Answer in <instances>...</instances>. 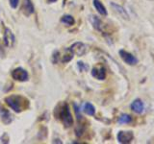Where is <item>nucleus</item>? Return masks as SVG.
Returning a JSON list of instances; mask_svg holds the SVG:
<instances>
[{"label": "nucleus", "mask_w": 154, "mask_h": 144, "mask_svg": "<svg viewBox=\"0 0 154 144\" xmlns=\"http://www.w3.org/2000/svg\"><path fill=\"white\" fill-rule=\"evenodd\" d=\"M6 102L16 112H20L29 107V101L22 96L19 95H11L5 98Z\"/></svg>", "instance_id": "1"}, {"label": "nucleus", "mask_w": 154, "mask_h": 144, "mask_svg": "<svg viewBox=\"0 0 154 144\" xmlns=\"http://www.w3.org/2000/svg\"><path fill=\"white\" fill-rule=\"evenodd\" d=\"M60 119L62 120V122L64 123L65 127H70L72 124H73V118H72V115L70 113V110L69 108V105L67 104H63L62 108L60 110Z\"/></svg>", "instance_id": "2"}, {"label": "nucleus", "mask_w": 154, "mask_h": 144, "mask_svg": "<svg viewBox=\"0 0 154 144\" xmlns=\"http://www.w3.org/2000/svg\"><path fill=\"white\" fill-rule=\"evenodd\" d=\"M119 54L120 58H122V60L126 64H128V65H136L138 64V62H139L138 59L133 54H131V53H129L127 51L122 49V50H119Z\"/></svg>", "instance_id": "3"}, {"label": "nucleus", "mask_w": 154, "mask_h": 144, "mask_svg": "<svg viewBox=\"0 0 154 144\" xmlns=\"http://www.w3.org/2000/svg\"><path fill=\"white\" fill-rule=\"evenodd\" d=\"M118 141L122 144H128L131 143L134 139V134L131 131H120L119 132L118 136Z\"/></svg>", "instance_id": "4"}, {"label": "nucleus", "mask_w": 154, "mask_h": 144, "mask_svg": "<svg viewBox=\"0 0 154 144\" xmlns=\"http://www.w3.org/2000/svg\"><path fill=\"white\" fill-rule=\"evenodd\" d=\"M71 51L73 52V54L77 55V56H84L87 51H88V47H87L86 44L82 42H75L74 44H72L71 47H70Z\"/></svg>", "instance_id": "5"}, {"label": "nucleus", "mask_w": 154, "mask_h": 144, "mask_svg": "<svg viewBox=\"0 0 154 144\" xmlns=\"http://www.w3.org/2000/svg\"><path fill=\"white\" fill-rule=\"evenodd\" d=\"M12 77L17 81H20V82H25L28 80L29 75L27 73L26 70H24L23 68H16L13 72H12Z\"/></svg>", "instance_id": "6"}, {"label": "nucleus", "mask_w": 154, "mask_h": 144, "mask_svg": "<svg viewBox=\"0 0 154 144\" xmlns=\"http://www.w3.org/2000/svg\"><path fill=\"white\" fill-rule=\"evenodd\" d=\"M130 109L137 114H142L144 112V104L141 99H135L130 105Z\"/></svg>", "instance_id": "7"}, {"label": "nucleus", "mask_w": 154, "mask_h": 144, "mask_svg": "<svg viewBox=\"0 0 154 144\" xmlns=\"http://www.w3.org/2000/svg\"><path fill=\"white\" fill-rule=\"evenodd\" d=\"M91 23H93L94 27L96 29V30L101 32V33H103V34L106 33V28H107V25H106L101 19H99L97 16H93L91 17Z\"/></svg>", "instance_id": "8"}, {"label": "nucleus", "mask_w": 154, "mask_h": 144, "mask_svg": "<svg viewBox=\"0 0 154 144\" xmlns=\"http://www.w3.org/2000/svg\"><path fill=\"white\" fill-rule=\"evenodd\" d=\"M91 75L97 80H104L106 78V69L103 65H97L91 70Z\"/></svg>", "instance_id": "9"}, {"label": "nucleus", "mask_w": 154, "mask_h": 144, "mask_svg": "<svg viewBox=\"0 0 154 144\" xmlns=\"http://www.w3.org/2000/svg\"><path fill=\"white\" fill-rule=\"evenodd\" d=\"M110 5H111V7L114 9V11L118 14H119V16H122L123 19H125V20H129V19H130L129 18V14H128L126 10H125L122 6H120V5H119L117 3H114V2H112Z\"/></svg>", "instance_id": "10"}, {"label": "nucleus", "mask_w": 154, "mask_h": 144, "mask_svg": "<svg viewBox=\"0 0 154 144\" xmlns=\"http://www.w3.org/2000/svg\"><path fill=\"white\" fill-rule=\"evenodd\" d=\"M14 40H16V38H14V34L12 33V31L10 30L9 28H6L4 31V43H5V45L8 46V47H12L14 44Z\"/></svg>", "instance_id": "11"}, {"label": "nucleus", "mask_w": 154, "mask_h": 144, "mask_svg": "<svg viewBox=\"0 0 154 144\" xmlns=\"http://www.w3.org/2000/svg\"><path fill=\"white\" fill-rule=\"evenodd\" d=\"M21 11L25 16H30V14L35 12L34 5L32 4L31 0H23L21 5Z\"/></svg>", "instance_id": "12"}, {"label": "nucleus", "mask_w": 154, "mask_h": 144, "mask_svg": "<svg viewBox=\"0 0 154 144\" xmlns=\"http://www.w3.org/2000/svg\"><path fill=\"white\" fill-rule=\"evenodd\" d=\"M0 117H1V120L3 121V123L7 124V125L13 121L12 114L10 113L8 110L4 109L2 106H0Z\"/></svg>", "instance_id": "13"}, {"label": "nucleus", "mask_w": 154, "mask_h": 144, "mask_svg": "<svg viewBox=\"0 0 154 144\" xmlns=\"http://www.w3.org/2000/svg\"><path fill=\"white\" fill-rule=\"evenodd\" d=\"M94 6L95 8V10L97 11L101 16H106L108 14L107 13V10H106L105 6L100 2V0H94Z\"/></svg>", "instance_id": "14"}, {"label": "nucleus", "mask_w": 154, "mask_h": 144, "mask_svg": "<svg viewBox=\"0 0 154 144\" xmlns=\"http://www.w3.org/2000/svg\"><path fill=\"white\" fill-rule=\"evenodd\" d=\"M132 116L131 115H129L127 113H123L119 117L118 119V123L120 124V125H124V124H130L132 122Z\"/></svg>", "instance_id": "15"}, {"label": "nucleus", "mask_w": 154, "mask_h": 144, "mask_svg": "<svg viewBox=\"0 0 154 144\" xmlns=\"http://www.w3.org/2000/svg\"><path fill=\"white\" fill-rule=\"evenodd\" d=\"M84 112L85 113H87L88 115H91V116H93L95 113V108L93 104L91 103H86L85 106H84Z\"/></svg>", "instance_id": "16"}, {"label": "nucleus", "mask_w": 154, "mask_h": 144, "mask_svg": "<svg viewBox=\"0 0 154 144\" xmlns=\"http://www.w3.org/2000/svg\"><path fill=\"white\" fill-rule=\"evenodd\" d=\"M66 53L64 55V57H63V60H62V62H69V61H71V59L73 58V52L71 51V49L70 48H66V49L65 50Z\"/></svg>", "instance_id": "17"}, {"label": "nucleus", "mask_w": 154, "mask_h": 144, "mask_svg": "<svg viewBox=\"0 0 154 144\" xmlns=\"http://www.w3.org/2000/svg\"><path fill=\"white\" fill-rule=\"evenodd\" d=\"M62 22L66 23L67 25H73L74 24V18L71 16H64L62 17Z\"/></svg>", "instance_id": "18"}, {"label": "nucleus", "mask_w": 154, "mask_h": 144, "mask_svg": "<svg viewBox=\"0 0 154 144\" xmlns=\"http://www.w3.org/2000/svg\"><path fill=\"white\" fill-rule=\"evenodd\" d=\"M59 55H60V53L58 52V51H55V52H54V54H53L52 62H54V64H57L58 61H59Z\"/></svg>", "instance_id": "19"}, {"label": "nucleus", "mask_w": 154, "mask_h": 144, "mask_svg": "<svg viewBox=\"0 0 154 144\" xmlns=\"http://www.w3.org/2000/svg\"><path fill=\"white\" fill-rule=\"evenodd\" d=\"M78 66H79V68H80L81 71H86V70H88V68H89L88 65L85 64L84 62H78Z\"/></svg>", "instance_id": "20"}, {"label": "nucleus", "mask_w": 154, "mask_h": 144, "mask_svg": "<svg viewBox=\"0 0 154 144\" xmlns=\"http://www.w3.org/2000/svg\"><path fill=\"white\" fill-rule=\"evenodd\" d=\"M18 2H19V0H10V5H11L12 8L16 9L18 5Z\"/></svg>", "instance_id": "21"}, {"label": "nucleus", "mask_w": 154, "mask_h": 144, "mask_svg": "<svg viewBox=\"0 0 154 144\" xmlns=\"http://www.w3.org/2000/svg\"><path fill=\"white\" fill-rule=\"evenodd\" d=\"M47 1H48V2H49V3H50V2H55V1H56V0H47Z\"/></svg>", "instance_id": "22"}]
</instances>
